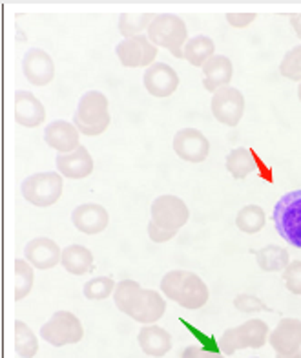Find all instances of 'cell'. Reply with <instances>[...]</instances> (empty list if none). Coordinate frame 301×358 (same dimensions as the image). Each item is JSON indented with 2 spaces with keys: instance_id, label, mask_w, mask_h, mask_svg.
<instances>
[{
  "instance_id": "obj_29",
  "label": "cell",
  "mask_w": 301,
  "mask_h": 358,
  "mask_svg": "<svg viewBox=\"0 0 301 358\" xmlns=\"http://www.w3.org/2000/svg\"><path fill=\"white\" fill-rule=\"evenodd\" d=\"M154 13H121L119 17V34L124 38H132L142 35L154 20Z\"/></svg>"
},
{
  "instance_id": "obj_25",
  "label": "cell",
  "mask_w": 301,
  "mask_h": 358,
  "mask_svg": "<svg viewBox=\"0 0 301 358\" xmlns=\"http://www.w3.org/2000/svg\"><path fill=\"white\" fill-rule=\"evenodd\" d=\"M256 262H258V267L265 273H279V271L283 273L285 267L291 264V256H288L287 249L270 243L256 252Z\"/></svg>"
},
{
  "instance_id": "obj_3",
  "label": "cell",
  "mask_w": 301,
  "mask_h": 358,
  "mask_svg": "<svg viewBox=\"0 0 301 358\" xmlns=\"http://www.w3.org/2000/svg\"><path fill=\"white\" fill-rule=\"evenodd\" d=\"M110 123H112V115H110L108 97L99 90L86 92L80 97L71 121L77 132L86 137H97L108 130Z\"/></svg>"
},
{
  "instance_id": "obj_1",
  "label": "cell",
  "mask_w": 301,
  "mask_h": 358,
  "mask_svg": "<svg viewBox=\"0 0 301 358\" xmlns=\"http://www.w3.org/2000/svg\"><path fill=\"white\" fill-rule=\"evenodd\" d=\"M113 302L123 315L142 325H154L166 313L165 298L154 289L141 287L135 280H123L115 285Z\"/></svg>"
},
{
  "instance_id": "obj_9",
  "label": "cell",
  "mask_w": 301,
  "mask_h": 358,
  "mask_svg": "<svg viewBox=\"0 0 301 358\" xmlns=\"http://www.w3.org/2000/svg\"><path fill=\"white\" fill-rule=\"evenodd\" d=\"M150 214V222L170 232H179L190 220V208L183 199L174 194H163L154 199Z\"/></svg>"
},
{
  "instance_id": "obj_23",
  "label": "cell",
  "mask_w": 301,
  "mask_h": 358,
  "mask_svg": "<svg viewBox=\"0 0 301 358\" xmlns=\"http://www.w3.org/2000/svg\"><path fill=\"white\" fill-rule=\"evenodd\" d=\"M94 262V252L85 245H68L61 252V265L73 276L91 273Z\"/></svg>"
},
{
  "instance_id": "obj_36",
  "label": "cell",
  "mask_w": 301,
  "mask_h": 358,
  "mask_svg": "<svg viewBox=\"0 0 301 358\" xmlns=\"http://www.w3.org/2000/svg\"><path fill=\"white\" fill-rule=\"evenodd\" d=\"M175 234H177V232L165 231V229L157 227L154 222L148 223V238H150L154 243H166V241H170L172 238H175Z\"/></svg>"
},
{
  "instance_id": "obj_18",
  "label": "cell",
  "mask_w": 301,
  "mask_h": 358,
  "mask_svg": "<svg viewBox=\"0 0 301 358\" xmlns=\"http://www.w3.org/2000/svg\"><path fill=\"white\" fill-rule=\"evenodd\" d=\"M57 174L66 179H86L95 169L94 157L85 145H80L70 154H57Z\"/></svg>"
},
{
  "instance_id": "obj_38",
  "label": "cell",
  "mask_w": 301,
  "mask_h": 358,
  "mask_svg": "<svg viewBox=\"0 0 301 358\" xmlns=\"http://www.w3.org/2000/svg\"><path fill=\"white\" fill-rule=\"evenodd\" d=\"M291 26H292V29H294V34L298 35V38H301V13L292 15Z\"/></svg>"
},
{
  "instance_id": "obj_6",
  "label": "cell",
  "mask_w": 301,
  "mask_h": 358,
  "mask_svg": "<svg viewBox=\"0 0 301 358\" xmlns=\"http://www.w3.org/2000/svg\"><path fill=\"white\" fill-rule=\"evenodd\" d=\"M268 335H270V327L263 320L252 318L226 329L219 340V349L225 357L234 355L241 349H259L268 342Z\"/></svg>"
},
{
  "instance_id": "obj_27",
  "label": "cell",
  "mask_w": 301,
  "mask_h": 358,
  "mask_svg": "<svg viewBox=\"0 0 301 358\" xmlns=\"http://www.w3.org/2000/svg\"><path fill=\"white\" fill-rule=\"evenodd\" d=\"M265 223H267V216L259 205H245L235 214V225L245 234H256L263 229Z\"/></svg>"
},
{
  "instance_id": "obj_39",
  "label": "cell",
  "mask_w": 301,
  "mask_h": 358,
  "mask_svg": "<svg viewBox=\"0 0 301 358\" xmlns=\"http://www.w3.org/2000/svg\"><path fill=\"white\" fill-rule=\"evenodd\" d=\"M298 97H300V101H301V83H300V86H298Z\"/></svg>"
},
{
  "instance_id": "obj_14",
  "label": "cell",
  "mask_w": 301,
  "mask_h": 358,
  "mask_svg": "<svg viewBox=\"0 0 301 358\" xmlns=\"http://www.w3.org/2000/svg\"><path fill=\"white\" fill-rule=\"evenodd\" d=\"M179 83H181L179 73L166 62H154L152 66L146 68L142 76V85L146 92L159 99L174 95L179 88Z\"/></svg>"
},
{
  "instance_id": "obj_20",
  "label": "cell",
  "mask_w": 301,
  "mask_h": 358,
  "mask_svg": "<svg viewBox=\"0 0 301 358\" xmlns=\"http://www.w3.org/2000/svg\"><path fill=\"white\" fill-rule=\"evenodd\" d=\"M44 143L59 154H70L80 146V134L70 121L57 119L44 128Z\"/></svg>"
},
{
  "instance_id": "obj_15",
  "label": "cell",
  "mask_w": 301,
  "mask_h": 358,
  "mask_svg": "<svg viewBox=\"0 0 301 358\" xmlns=\"http://www.w3.org/2000/svg\"><path fill=\"white\" fill-rule=\"evenodd\" d=\"M22 73L29 85L47 86L55 79V62L43 48H29L22 57Z\"/></svg>"
},
{
  "instance_id": "obj_5",
  "label": "cell",
  "mask_w": 301,
  "mask_h": 358,
  "mask_svg": "<svg viewBox=\"0 0 301 358\" xmlns=\"http://www.w3.org/2000/svg\"><path fill=\"white\" fill-rule=\"evenodd\" d=\"M272 222L288 245L301 249V190H292L274 205Z\"/></svg>"
},
{
  "instance_id": "obj_26",
  "label": "cell",
  "mask_w": 301,
  "mask_h": 358,
  "mask_svg": "<svg viewBox=\"0 0 301 358\" xmlns=\"http://www.w3.org/2000/svg\"><path fill=\"white\" fill-rule=\"evenodd\" d=\"M225 165L232 178L245 179L256 170V157L252 150H249L245 146H237V148L228 152Z\"/></svg>"
},
{
  "instance_id": "obj_8",
  "label": "cell",
  "mask_w": 301,
  "mask_h": 358,
  "mask_svg": "<svg viewBox=\"0 0 301 358\" xmlns=\"http://www.w3.org/2000/svg\"><path fill=\"white\" fill-rule=\"evenodd\" d=\"M82 336H85L82 322L71 311H55L41 327V338L53 348L79 344Z\"/></svg>"
},
{
  "instance_id": "obj_10",
  "label": "cell",
  "mask_w": 301,
  "mask_h": 358,
  "mask_svg": "<svg viewBox=\"0 0 301 358\" xmlns=\"http://www.w3.org/2000/svg\"><path fill=\"white\" fill-rule=\"evenodd\" d=\"M210 110L216 121L226 127H237L245 113V95L234 86L217 90L210 101Z\"/></svg>"
},
{
  "instance_id": "obj_17",
  "label": "cell",
  "mask_w": 301,
  "mask_h": 358,
  "mask_svg": "<svg viewBox=\"0 0 301 358\" xmlns=\"http://www.w3.org/2000/svg\"><path fill=\"white\" fill-rule=\"evenodd\" d=\"M71 223L82 234L95 236L108 229L110 214L99 203H82V205L73 208Z\"/></svg>"
},
{
  "instance_id": "obj_30",
  "label": "cell",
  "mask_w": 301,
  "mask_h": 358,
  "mask_svg": "<svg viewBox=\"0 0 301 358\" xmlns=\"http://www.w3.org/2000/svg\"><path fill=\"white\" fill-rule=\"evenodd\" d=\"M34 267L26 259H15V302H20L34 289Z\"/></svg>"
},
{
  "instance_id": "obj_28",
  "label": "cell",
  "mask_w": 301,
  "mask_h": 358,
  "mask_svg": "<svg viewBox=\"0 0 301 358\" xmlns=\"http://www.w3.org/2000/svg\"><path fill=\"white\" fill-rule=\"evenodd\" d=\"M15 351L20 358H34L38 353L37 336L22 320L15 322Z\"/></svg>"
},
{
  "instance_id": "obj_32",
  "label": "cell",
  "mask_w": 301,
  "mask_h": 358,
  "mask_svg": "<svg viewBox=\"0 0 301 358\" xmlns=\"http://www.w3.org/2000/svg\"><path fill=\"white\" fill-rule=\"evenodd\" d=\"M279 73L288 80H300L301 83V44L288 50L279 62Z\"/></svg>"
},
{
  "instance_id": "obj_21",
  "label": "cell",
  "mask_w": 301,
  "mask_h": 358,
  "mask_svg": "<svg viewBox=\"0 0 301 358\" xmlns=\"http://www.w3.org/2000/svg\"><path fill=\"white\" fill-rule=\"evenodd\" d=\"M203 70V86L207 92L216 94L217 90L230 86V80L234 77V64L226 55L210 57L201 66Z\"/></svg>"
},
{
  "instance_id": "obj_33",
  "label": "cell",
  "mask_w": 301,
  "mask_h": 358,
  "mask_svg": "<svg viewBox=\"0 0 301 358\" xmlns=\"http://www.w3.org/2000/svg\"><path fill=\"white\" fill-rule=\"evenodd\" d=\"M283 282L288 292L294 296H301V259H294L283 271Z\"/></svg>"
},
{
  "instance_id": "obj_12",
  "label": "cell",
  "mask_w": 301,
  "mask_h": 358,
  "mask_svg": "<svg viewBox=\"0 0 301 358\" xmlns=\"http://www.w3.org/2000/svg\"><path fill=\"white\" fill-rule=\"evenodd\" d=\"M115 55L124 68H148L156 62L157 48L142 34L119 43L115 46Z\"/></svg>"
},
{
  "instance_id": "obj_24",
  "label": "cell",
  "mask_w": 301,
  "mask_h": 358,
  "mask_svg": "<svg viewBox=\"0 0 301 358\" xmlns=\"http://www.w3.org/2000/svg\"><path fill=\"white\" fill-rule=\"evenodd\" d=\"M214 55H216V44L207 35H196L189 38L183 48V59H186V62L196 68H201Z\"/></svg>"
},
{
  "instance_id": "obj_40",
  "label": "cell",
  "mask_w": 301,
  "mask_h": 358,
  "mask_svg": "<svg viewBox=\"0 0 301 358\" xmlns=\"http://www.w3.org/2000/svg\"><path fill=\"white\" fill-rule=\"evenodd\" d=\"M296 358H301V349H300V353H298V357Z\"/></svg>"
},
{
  "instance_id": "obj_7",
  "label": "cell",
  "mask_w": 301,
  "mask_h": 358,
  "mask_svg": "<svg viewBox=\"0 0 301 358\" xmlns=\"http://www.w3.org/2000/svg\"><path fill=\"white\" fill-rule=\"evenodd\" d=\"M62 190H64V179L57 172H37L28 176L20 185L24 199L38 208L55 205L61 199Z\"/></svg>"
},
{
  "instance_id": "obj_13",
  "label": "cell",
  "mask_w": 301,
  "mask_h": 358,
  "mask_svg": "<svg viewBox=\"0 0 301 358\" xmlns=\"http://www.w3.org/2000/svg\"><path fill=\"white\" fill-rule=\"evenodd\" d=\"M268 344L272 345L278 358H296L301 349V320L300 318H283L270 331Z\"/></svg>"
},
{
  "instance_id": "obj_35",
  "label": "cell",
  "mask_w": 301,
  "mask_h": 358,
  "mask_svg": "<svg viewBox=\"0 0 301 358\" xmlns=\"http://www.w3.org/2000/svg\"><path fill=\"white\" fill-rule=\"evenodd\" d=\"M181 358H226L221 351H212V349L203 348V345H189L184 349Z\"/></svg>"
},
{
  "instance_id": "obj_34",
  "label": "cell",
  "mask_w": 301,
  "mask_h": 358,
  "mask_svg": "<svg viewBox=\"0 0 301 358\" xmlns=\"http://www.w3.org/2000/svg\"><path fill=\"white\" fill-rule=\"evenodd\" d=\"M234 307L241 313H263L270 311L267 306H265L263 300H259L254 294H237L234 298Z\"/></svg>"
},
{
  "instance_id": "obj_31",
  "label": "cell",
  "mask_w": 301,
  "mask_h": 358,
  "mask_svg": "<svg viewBox=\"0 0 301 358\" xmlns=\"http://www.w3.org/2000/svg\"><path fill=\"white\" fill-rule=\"evenodd\" d=\"M115 285L117 283L113 282L110 276H97V278L89 280L85 283L82 292L88 300H106L108 296H112L113 291H115Z\"/></svg>"
},
{
  "instance_id": "obj_22",
  "label": "cell",
  "mask_w": 301,
  "mask_h": 358,
  "mask_svg": "<svg viewBox=\"0 0 301 358\" xmlns=\"http://www.w3.org/2000/svg\"><path fill=\"white\" fill-rule=\"evenodd\" d=\"M137 342L141 345L142 353L154 358L165 357L172 349V335L161 325H142L137 335Z\"/></svg>"
},
{
  "instance_id": "obj_19",
  "label": "cell",
  "mask_w": 301,
  "mask_h": 358,
  "mask_svg": "<svg viewBox=\"0 0 301 358\" xmlns=\"http://www.w3.org/2000/svg\"><path fill=\"white\" fill-rule=\"evenodd\" d=\"M46 121V108L37 95L26 90L15 92V123L24 128H38Z\"/></svg>"
},
{
  "instance_id": "obj_11",
  "label": "cell",
  "mask_w": 301,
  "mask_h": 358,
  "mask_svg": "<svg viewBox=\"0 0 301 358\" xmlns=\"http://www.w3.org/2000/svg\"><path fill=\"white\" fill-rule=\"evenodd\" d=\"M172 146H174L175 156L179 159L192 163V165L203 163L210 156V141L198 128H181V130H177Z\"/></svg>"
},
{
  "instance_id": "obj_4",
  "label": "cell",
  "mask_w": 301,
  "mask_h": 358,
  "mask_svg": "<svg viewBox=\"0 0 301 358\" xmlns=\"http://www.w3.org/2000/svg\"><path fill=\"white\" fill-rule=\"evenodd\" d=\"M146 37L156 48H163L177 59H183V48L189 41V29L181 17L172 13H161L154 17Z\"/></svg>"
},
{
  "instance_id": "obj_37",
  "label": "cell",
  "mask_w": 301,
  "mask_h": 358,
  "mask_svg": "<svg viewBox=\"0 0 301 358\" xmlns=\"http://www.w3.org/2000/svg\"><path fill=\"white\" fill-rule=\"evenodd\" d=\"M256 13H226V22L230 24L232 28H247L254 22Z\"/></svg>"
},
{
  "instance_id": "obj_2",
  "label": "cell",
  "mask_w": 301,
  "mask_h": 358,
  "mask_svg": "<svg viewBox=\"0 0 301 358\" xmlns=\"http://www.w3.org/2000/svg\"><path fill=\"white\" fill-rule=\"evenodd\" d=\"M161 291H163V296L190 311L205 307L210 298L207 283L196 273L183 271V268L166 273L161 280Z\"/></svg>"
},
{
  "instance_id": "obj_16",
  "label": "cell",
  "mask_w": 301,
  "mask_h": 358,
  "mask_svg": "<svg viewBox=\"0 0 301 358\" xmlns=\"http://www.w3.org/2000/svg\"><path fill=\"white\" fill-rule=\"evenodd\" d=\"M61 247L57 245L55 240L46 236H37L24 247V259L34 268L47 271L61 264Z\"/></svg>"
}]
</instances>
